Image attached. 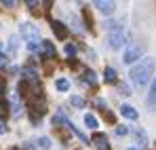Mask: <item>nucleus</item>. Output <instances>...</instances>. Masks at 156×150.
<instances>
[{
	"label": "nucleus",
	"instance_id": "nucleus-1",
	"mask_svg": "<svg viewBox=\"0 0 156 150\" xmlns=\"http://www.w3.org/2000/svg\"><path fill=\"white\" fill-rule=\"evenodd\" d=\"M154 70H156V59L154 57H141L129 72L133 87L144 89V87L150 82V78L154 76Z\"/></svg>",
	"mask_w": 156,
	"mask_h": 150
},
{
	"label": "nucleus",
	"instance_id": "nucleus-2",
	"mask_svg": "<svg viewBox=\"0 0 156 150\" xmlns=\"http://www.w3.org/2000/svg\"><path fill=\"white\" fill-rule=\"evenodd\" d=\"M141 57H144V45H139V42H129L122 53V61L129 66H135Z\"/></svg>",
	"mask_w": 156,
	"mask_h": 150
},
{
	"label": "nucleus",
	"instance_id": "nucleus-3",
	"mask_svg": "<svg viewBox=\"0 0 156 150\" xmlns=\"http://www.w3.org/2000/svg\"><path fill=\"white\" fill-rule=\"evenodd\" d=\"M19 34L26 38L27 42H38V38H40V30H38L34 24H21Z\"/></svg>",
	"mask_w": 156,
	"mask_h": 150
},
{
	"label": "nucleus",
	"instance_id": "nucleus-4",
	"mask_svg": "<svg viewBox=\"0 0 156 150\" xmlns=\"http://www.w3.org/2000/svg\"><path fill=\"white\" fill-rule=\"evenodd\" d=\"M122 45H125V27L122 30L108 32V47L110 49H120Z\"/></svg>",
	"mask_w": 156,
	"mask_h": 150
},
{
	"label": "nucleus",
	"instance_id": "nucleus-5",
	"mask_svg": "<svg viewBox=\"0 0 156 150\" xmlns=\"http://www.w3.org/2000/svg\"><path fill=\"white\" fill-rule=\"evenodd\" d=\"M93 6H95L99 13H104V15H112V13H114V9H116V4H114V2H110V0H95V2H93Z\"/></svg>",
	"mask_w": 156,
	"mask_h": 150
},
{
	"label": "nucleus",
	"instance_id": "nucleus-6",
	"mask_svg": "<svg viewBox=\"0 0 156 150\" xmlns=\"http://www.w3.org/2000/svg\"><path fill=\"white\" fill-rule=\"evenodd\" d=\"M91 142H93V146L97 150H110V142H108V135L105 133H95L91 137Z\"/></svg>",
	"mask_w": 156,
	"mask_h": 150
},
{
	"label": "nucleus",
	"instance_id": "nucleus-7",
	"mask_svg": "<svg viewBox=\"0 0 156 150\" xmlns=\"http://www.w3.org/2000/svg\"><path fill=\"white\" fill-rule=\"evenodd\" d=\"M120 114H122L125 119H129V121H137V119H139V112H137L133 106H129V104H122V106H120Z\"/></svg>",
	"mask_w": 156,
	"mask_h": 150
},
{
	"label": "nucleus",
	"instance_id": "nucleus-8",
	"mask_svg": "<svg viewBox=\"0 0 156 150\" xmlns=\"http://www.w3.org/2000/svg\"><path fill=\"white\" fill-rule=\"evenodd\" d=\"M51 27H53V32H55V36H57L59 40H66V38H68V27H66V24H61V21H53Z\"/></svg>",
	"mask_w": 156,
	"mask_h": 150
},
{
	"label": "nucleus",
	"instance_id": "nucleus-9",
	"mask_svg": "<svg viewBox=\"0 0 156 150\" xmlns=\"http://www.w3.org/2000/svg\"><path fill=\"white\" fill-rule=\"evenodd\" d=\"M133 133H135V140H137V146H139V148L148 146V135H146V131H144L141 127H137Z\"/></svg>",
	"mask_w": 156,
	"mask_h": 150
},
{
	"label": "nucleus",
	"instance_id": "nucleus-10",
	"mask_svg": "<svg viewBox=\"0 0 156 150\" xmlns=\"http://www.w3.org/2000/svg\"><path fill=\"white\" fill-rule=\"evenodd\" d=\"M40 49H42V53H44L47 57H55V47H53V42L42 40V42H40Z\"/></svg>",
	"mask_w": 156,
	"mask_h": 150
},
{
	"label": "nucleus",
	"instance_id": "nucleus-11",
	"mask_svg": "<svg viewBox=\"0 0 156 150\" xmlns=\"http://www.w3.org/2000/svg\"><path fill=\"white\" fill-rule=\"evenodd\" d=\"M55 89L57 91H68L70 89V80L68 78H57L55 80Z\"/></svg>",
	"mask_w": 156,
	"mask_h": 150
},
{
	"label": "nucleus",
	"instance_id": "nucleus-12",
	"mask_svg": "<svg viewBox=\"0 0 156 150\" xmlns=\"http://www.w3.org/2000/svg\"><path fill=\"white\" fill-rule=\"evenodd\" d=\"M104 78H105V82H116V70L108 66L104 70Z\"/></svg>",
	"mask_w": 156,
	"mask_h": 150
},
{
	"label": "nucleus",
	"instance_id": "nucleus-13",
	"mask_svg": "<svg viewBox=\"0 0 156 150\" xmlns=\"http://www.w3.org/2000/svg\"><path fill=\"white\" fill-rule=\"evenodd\" d=\"M148 104H150V106H156V78L152 80V85H150V93H148Z\"/></svg>",
	"mask_w": 156,
	"mask_h": 150
},
{
	"label": "nucleus",
	"instance_id": "nucleus-14",
	"mask_svg": "<svg viewBox=\"0 0 156 150\" xmlns=\"http://www.w3.org/2000/svg\"><path fill=\"white\" fill-rule=\"evenodd\" d=\"M84 125L89 127V129H97L99 123H97V119H95L93 114H84Z\"/></svg>",
	"mask_w": 156,
	"mask_h": 150
},
{
	"label": "nucleus",
	"instance_id": "nucleus-15",
	"mask_svg": "<svg viewBox=\"0 0 156 150\" xmlns=\"http://www.w3.org/2000/svg\"><path fill=\"white\" fill-rule=\"evenodd\" d=\"M70 104L76 106V108H84L87 101H84V97H80V95H72V97H70Z\"/></svg>",
	"mask_w": 156,
	"mask_h": 150
},
{
	"label": "nucleus",
	"instance_id": "nucleus-16",
	"mask_svg": "<svg viewBox=\"0 0 156 150\" xmlns=\"http://www.w3.org/2000/svg\"><path fill=\"white\" fill-rule=\"evenodd\" d=\"M4 116H9V104L0 97V119H4Z\"/></svg>",
	"mask_w": 156,
	"mask_h": 150
},
{
	"label": "nucleus",
	"instance_id": "nucleus-17",
	"mask_svg": "<svg viewBox=\"0 0 156 150\" xmlns=\"http://www.w3.org/2000/svg\"><path fill=\"white\" fill-rule=\"evenodd\" d=\"M84 80H87L89 85H95V80H97V78H95V72H93V70H84Z\"/></svg>",
	"mask_w": 156,
	"mask_h": 150
},
{
	"label": "nucleus",
	"instance_id": "nucleus-18",
	"mask_svg": "<svg viewBox=\"0 0 156 150\" xmlns=\"http://www.w3.org/2000/svg\"><path fill=\"white\" fill-rule=\"evenodd\" d=\"M38 146H40V148H44V150H49V148H51V140L42 135V137H38Z\"/></svg>",
	"mask_w": 156,
	"mask_h": 150
},
{
	"label": "nucleus",
	"instance_id": "nucleus-19",
	"mask_svg": "<svg viewBox=\"0 0 156 150\" xmlns=\"http://www.w3.org/2000/svg\"><path fill=\"white\" fill-rule=\"evenodd\" d=\"M9 49H11V53L17 51V36H11V38H9Z\"/></svg>",
	"mask_w": 156,
	"mask_h": 150
},
{
	"label": "nucleus",
	"instance_id": "nucleus-20",
	"mask_svg": "<svg viewBox=\"0 0 156 150\" xmlns=\"http://www.w3.org/2000/svg\"><path fill=\"white\" fill-rule=\"evenodd\" d=\"M23 74H26L27 80H36V72H34L32 68H26V70H23Z\"/></svg>",
	"mask_w": 156,
	"mask_h": 150
},
{
	"label": "nucleus",
	"instance_id": "nucleus-21",
	"mask_svg": "<svg viewBox=\"0 0 156 150\" xmlns=\"http://www.w3.org/2000/svg\"><path fill=\"white\" fill-rule=\"evenodd\" d=\"M118 91H120L122 95H131V89H129V85H125V82H120V85H118Z\"/></svg>",
	"mask_w": 156,
	"mask_h": 150
},
{
	"label": "nucleus",
	"instance_id": "nucleus-22",
	"mask_svg": "<svg viewBox=\"0 0 156 150\" xmlns=\"http://www.w3.org/2000/svg\"><path fill=\"white\" fill-rule=\"evenodd\" d=\"M127 133H129V127H125V125L116 127V135H127Z\"/></svg>",
	"mask_w": 156,
	"mask_h": 150
},
{
	"label": "nucleus",
	"instance_id": "nucleus-23",
	"mask_svg": "<svg viewBox=\"0 0 156 150\" xmlns=\"http://www.w3.org/2000/svg\"><path fill=\"white\" fill-rule=\"evenodd\" d=\"M66 55L74 57V55H76V47H74V45H66Z\"/></svg>",
	"mask_w": 156,
	"mask_h": 150
},
{
	"label": "nucleus",
	"instance_id": "nucleus-24",
	"mask_svg": "<svg viewBox=\"0 0 156 150\" xmlns=\"http://www.w3.org/2000/svg\"><path fill=\"white\" fill-rule=\"evenodd\" d=\"M6 61H9V57H6V55H2V53H0V68H2V66H6Z\"/></svg>",
	"mask_w": 156,
	"mask_h": 150
},
{
	"label": "nucleus",
	"instance_id": "nucleus-25",
	"mask_svg": "<svg viewBox=\"0 0 156 150\" xmlns=\"http://www.w3.org/2000/svg\"><path fill=\"white\" fill-rule=\"evenodd\" d=\"M2 4H4V6H15V2H13V0H4Z\"/></svg>",
	"mask_w": 156,
	"mask_h": 150
},
{
	"label": "nucleus",
	"instance_id": "nucleus-26",
	"mask_svg": "<svg viewBox=\"0 0 156 150\" xmlns=\"http://www.w3.org/2000/svg\"><path fill=\"white\" fill-rule=\"evenodd\" d=\"M0 133H6V127H4V123L0 121Z\"/></svg>",
	"mask_w": 156,
	"mask_h": 150
},
{
	"label": "nucleus",
	"instance_id": "nucleus-27",
	"mask_svg": "<svg viewBox=\"0 0 156 150\" xmlns=\"http://www.w3.org/2000/svg\"><path fill=\"white\" fill-rule=\"evenodd\" d=\"M2 93H4V85L0 82V97H2Z\"/></svg>",
	"mask_w": 156,
	"mask_h": 150
},
{
	"label": "nucleus",
	"instance_id": "nucleus-28",
	"mask_svg": "<svg viewBox=\"0 0 156 150\" xmlns=\"http://www.w3.org/2000/svg\"><path fill=\"white\" fill-rule=\"evenodd\" d=\"M129 150H139V148H129Z\"/></svg>",
	"mask_w": 156,
	"mask_h": 150
},
{
	"label": "nucleus",
	"instance_id": "nucleus-29",
	"mask_svg": "<svg viewBox=\"0 0 156 150\" xmlns=\"http://www.w3.org/2000/svg\"><path fill=\"white\" fill-rule=\"evenodd\" d=\"M0 49H2V45H0Z\"/></svg>",
	"mask_w": 156,
	"mask_h": 150
}]
</instances>
